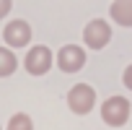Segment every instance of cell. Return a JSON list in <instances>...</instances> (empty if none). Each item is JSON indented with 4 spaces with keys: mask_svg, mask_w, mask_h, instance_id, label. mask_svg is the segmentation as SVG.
Instances as JSON below:
<instances>
[{
    "mask_svg": "<svg viewBox=\"0 0 132 130\" xmlns=\"http://www.w3.org/2000/svg\"><path fill=\"white\" fill-rule=\"evenodd\" d=\"M83 42H86V47H91V49H104V47L111 42V26H109L104 18L88 21L86 29H83Z\"/></svg>",
    "mask_w": 132,
    "mask_h": 130,
    "instance_id": "obj_4",
    "label": "cell"
},
{
    "mask_svg": "<svg viewBox=\"0 0 132 130\" xmlns=\"http://www.w3.org/2000/svg\"><path fill=\"white\" fill-rule=\"evenodd\" d=\"M57 68L62 73H78L83 65H86V49L78 47V44H65L60 52H57Z\"/></svg>",
    "mask_w": 132,
    "mask_h": 130,
    "instance_id": "obj_5",
    "label": "cell"
},
{
    "mask_svg": "<svg viewBox=\"0 0 132 130\" xmlns=\"http://www.w3.org/2000/svg\"><path fill=\"white\" fill-rule=\"evenodd\" d=\"M5 130H34V120L26 114V112H16L11 120H8V127Z\"/></svg>",
    "mask_w": 132,
    "mask_h": 130,
    "instance_id": "obj_9",
    "label": "cell"
},
{
    "mask_svg": "<svg viewBox=\"0 0 132 130\" xmlns=\"http://www.w3.org/2000/svg\"><path fill=\"white\" fill-rule=\"evenodd\" d=\"M129 112H132V107H129V99H124V96H109L101 104V120L111 127H122L129 120Z\"/></svg>",
    "mask_w": 132,
    "mask_h": 130,
    "instance_id": "obj_1",
    "label": "cell"
},
{
    "mask_svg": "<svg viewBox=\"0 0 132 130\" xmlns=\"http://www.w3.org/2000/svg\"><path fill=\"white\" fill-rule=\"evenodd\" d=\"M109 16L119 24V26H132V0H114L111 8H109Z\"/></svg>",
    "mask_w": 132,
    "mask_h": 130,
    "instance_id": "obj_7",
    "label": "cell"
},
{
    "mask_svg": "<svg viewBox=\"0 0 132 130\" xmlns=\"http://www.w3.org/2000/svg\"><path fill=\"white\" fill-rule=\"evenodd\" d=\"M0 130H3V125H0Z\"/></svg>",
    "mask_w": 132,
    "mask_h": 130,
    "instance_id": "obj_12",
    "label": "cell"
},
{
    "mask_svg": "<svg viewBox=\"0 0 132 130\" xmlns=\"http://www.w3.org/2000/svg\"><path fill=\"white\" fill-rule=\"evenodd\" d=\"M3 39L8 42V47H26L31 42V26L26 21H11L3 29Z\"/></svg>",
    "mask_w": 132,
    "mask_h": 130,
    "instance_id": "obj_6",
    "label": "cell"
},
{
    "mask_svg": "<svg viewBox=\"0 0 132 130\" xmlns=\"http://www.w3.org/2000/svg\"><path fill=\"white\" fill-rule=\"evenodd\" d=\"M13 8V0H0V18H5Z\"/></svg>",
    "mask_w": 132,
    "mask_h": 130,
    "instance_id": "obj_10",
    "label": "cell"
},
{
    "mask_svg": "<svg viewBox=\"0 0 132 130\" xmlns=\"http://www.w3.org/2000/svg\"><path fill=\"white\" fill-rule=\"evenodd\" d=\"M96 104V91L88 83H75L68 91V107L73 114H88Z\"/></svg>",
    "mask_w": 132,
    "mask_h": 130,
    "instance_id": "obj_2",
    "label": "cell"
},
{
    "mask_svg": "<svg viewBox=\"0 0 132 130\" xmlns=\"http://www.w3.org/2000/svg\"><path fill=\"white\" fill-rule=\"evenodd\" d=\"M23 68L29 76H44L52 68V49L44 44H34L23 57Z\"/></svg>",
    "mask_w": 132,
    "mask_h": 130,
    "instance_id": "obj_3",
    "label": "cell"
},
{
    "mask_svg": "<svg viewBox=\"0 0 132 130\" xmlns=\"http://www.w3.org/2000/svg\"><path fill=\"white\" fill-rule=\"evenodd\" d=\"M122 81H124V86L132 91V65H127V68H124V76H122Z\"/></svg>",
    "mask_w": 132,
    "mask_h": 130,
    "instance_id": "obj_11",
    "label": "cell"
},
{
    "mask_svg": "<svg viewBox=\"0 0 132 130\" xmlns=\"http://www.w3.org/2000/svg\"><path fill=\"white\" fill-rule=\"evenodd\" d=\"M18 68V60L13 55V49L8 47H0V78H5V76H13Z\"/></svg>",
    "mask_w": 132,
    "mask_h": 130,
    "instance_id": "obj_8",
    "label": "cell"
}]
</instances>
